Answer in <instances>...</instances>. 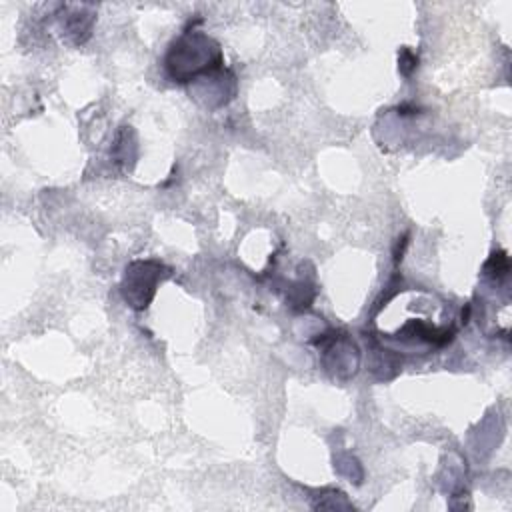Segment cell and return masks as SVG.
Wrapping results in <instances>:
<instances>
[{"label": "cell", "instance_id": "obj_1", "mask_svg": "<svg viewBox=\"0 0 512 512\" xmlns=\"http://www.w3.org/2000/svg\"><path fill=\"white\" fill-rule=\"evenodd\" d=\"M222 64V54L214 40L200 32L182 34L166 56V70L178 82H188L198 74H208Z\"/></svg>", "mask_w": 512, "mask_h": 512}, {"label": "cell", "instance_id": "obj_2", "mask_svg": "<svg viewBox=\"0 0 512 512\" xmlns=\"http://www.w3.org/2000/svg\"><path fill=\"white\" fill-rule=\"evenodd\" d=\"M162 264L158 262H134L126 268L124 276V296L130 306L142 310L148 306L156 292L158 280H162Z\"/></svg>", "mask_w": 512, "mask_h": 512}]
</instances>
